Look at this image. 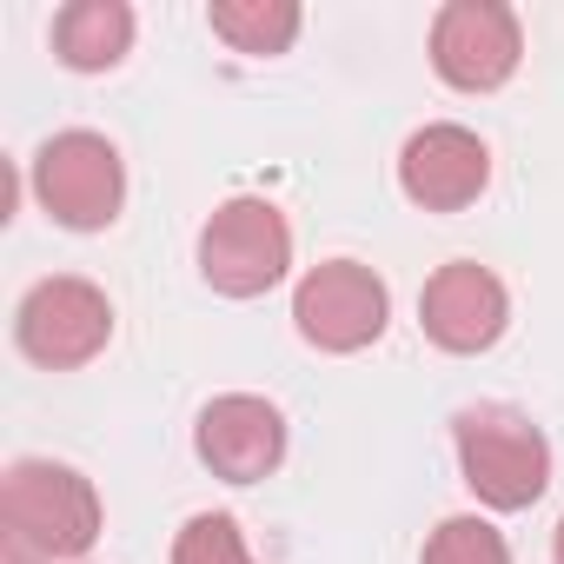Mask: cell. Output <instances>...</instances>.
I'll return each mask as SVG.
<instances>
[{"label": "cell", "mask_w": 564, "mask_h": 564, "mask_svg": "<svg viewBox=\"0 0 564 564\" xmlns=\"http://www.w3.org/2000/svg\"><path fill=\"white\" fill-rule=\"evenodd\" d=\"M458 438V471L491 511H524L551 485V445L518 405H465L452 419Z\"/></svg>", "instance_id": "1"}, {"label": "cell", "mask_w": 564, "mask_h": 564, "mask_svg": "<svg viewBox=\"0 0 564 564\" xmlns=\"http://www.w3.org/2000/svg\"><path fill=\"white\" fill-rule=\"evenodd\" d=\"M0 531L28 538L47 564L54 557H87L100 538V491L74 465L54 458H14L0 478Z\"/></svg>", "instance_id": "2"}, {"label": "cell", "mask_w": 564, "mask_h": 564, "mask_svg": "<svg viewBox=\"0 0 564 564\" xmlns=\"http://www.w3.org/2000/svg\"><path fill=\"white\" fill-rule=\"evenodd\" d=\"M199 272L226 300H259L293 272V226L272 199H226L199 232Z\"/></svg>", "instance_id": "3"}, {"label": "cell", "mask_w": 564, "mask_h": 564, "mask_svg": "<svg viewBox=\"0 0 564 564\" xmlns=\"http://www.w3.org/2000/svg\"><path fill=\"white\" fill-rule=\"evenodd\" d=\"M34 199L47 206L54 226L67 232H100L120 219L127 206V166H120V147L74 127V133H54L41 153H34Z\"/></svg>", "instance_id": "4"}, {"label": "cell", "mask_w": 564, "mask_h": 564, "mask_svg": "<svg viewBox=\"0 0 564 564\" xmlns=\"http://www.w3.org/2000/svg\"><path fill=\"white\" fill-rule=\"evenodd\" d=\"M113 339V306L94 279L54 272L14 306V346L47 366V372H80L87 359H100Z\"/></svg>", "instance_id": "5"}, {"label": "cell", "mask_w": 564, "mask_h": 564, "mask_svg": "<svg viewBox=\"0 0 564 564\" xmlns=\"http://www.w3.org/2000/svg\"><path fill=\"white\" fill-rule=\"evenodd\" d=\"M392 319V293L386 279L359 259H326L300 279L293 293V326L306 346L319 352H366Z\"/></svg>", "instance_id": "6"}, {"label": "cell", "mask_w": 564, "mask_h": 564, "mask_svg": "<svg viewBox=\"0 0 564 564\" xmlns=\"http://www.w3.org/2000/svg\"><path fill=\"white\" fill-rule=\"evenodd\" d=\"M524 61V34L505 0H445L432 21V67L458 94H498Z\"/></svg>", "instance_id": "7"}, {"label": "cell", "mask_w": 564, "mask_h": 564, "mask_svg": "<svg viewBox=\"0 0 564 564\" xmlns=\"http://www.w3.org/2000/svg\"><path fill=\"white\" fill-rule=\"evenodd\" d=\"M419 326L438 352H491L511 326V293H505V279L478 259H452L425 279V293H419Z\"/></svg>", "instance_id": "8"}, {"label": "cell", "mask_w": 564, "mask_h": 564, "mask_svg": "<svg viewBox=\"0 0 564 564\" xmlns=\"http://www.w3.org/2000/svg\"><path fill=\"white\" fill-rule=\"evenodd\" d=\"M193 452L213 478L226 485H259L279 471V458H286V419H279V405L252 399V392H226L199 412L193 425Z\"/></svg>", "instance_id": "9"}, {"label": "cell", "mask_w": 564, "mask_h": 564, "mask_svg": "<svg viewBox=\"0 0 564 564\" xmlns=\"http://www.w3.org/2000/svg\"><path fill=\"white\" fill-rule=\"evenodd\" d=\"M485 180H491L485 140H478L471 127H452V120L419 127V133L405 140V153H399V186H405V199L425 206V213H465V206L485 193Z\"/></svg>", "instance_id": "10"}, {"label": "cell", "mask_w": 564, "mask_h": 564, "mask_svg": "<svg viewBox=\"0 0 564 564\" xmlns=\"http://www.w3.org/2000/svg\"><path fill=\"white\" fill-rule=\"evenodd\" d=\"M54 54L74 74H107L133 54V8L127 0H67L54 14Z\"/></svg>", "instance_id": "11"}, {"label": "cell", "mask_w": 564, "mask_h": 564, "mask_svg": "<svg viewBox=\"0 0 564 564\" xmlns=\"http://www.w3.org/2000/svg\"><path fill=\"white\" fill-rule=\"evenodd\" d=\"M206 21L232 54H286L300 41V8L293 0H213Z\"/></svg>", "instance_id": "12"}, {"label": "cell", "mask_w": 564, "mask_h": 564, "mask_svg": "<svg viewBox=\"0 0 564 564\" xmlns=\"http://www.w3.org/2000/svg\"><path fill=\"white\" fill-rule=\"evenodd\" d=\"M173 564H259V557L246 551L239 518H226V511H199V518L180 524V538H173Z\"/></svg>", "instance_id": "13"}, {"label": "cell", "mask_w": 564, "mask_h": 564, "mask_svg": "<svg viewBox=\"0 0 564 564\" xmlns=\"http://www.w3.org/2000/svg\"><path fill=\"white\" fill-rule=\"evenodd\" d=\"M419 564H511V544L485 518H445L425 538V557Z\"/></svg>", "instance_id": "14"}, {"label": "cell", "mask_w": 564, "mask_h": 564, "mask_svg": "<svg viewBox=\"0 0 564 564\" xmlns=\"http://www.w3.org/2000/svg\"><path fill=\"white\" fill-rule=\"evenodd\" d=\"M0 564H47L28 538H14V531H0Z\"/></svg>", "instance_id": "15"}, {"label": "cell", "mask_w": 564, "mask_h": 564, "mask_svg": "<svg viewBox=\"0 0 564 564\" xmlns=\"http://www.w3.org/2000/svg\"><path fill=\"white\" fill-rule=\"evenodd\" d=\"M551 557L564 564V518H557V538H551Z\"/></svg>", "instance_id": "16"}]
</instances>
